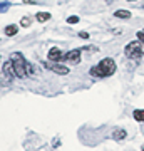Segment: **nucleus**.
I'll return each instance as SVG.
<instances>
[{
    "label": "nucleus",
    "instance_id": "obj_16",
    "mask_svg": "<svg viewBox=\"0 0 144 151\" xmlns=\"http://www.w3.org/2000/svg\"><path fill=\"white\" fill-rule=\"evenodd\" d=\"M79 37H82V39H89V34H87V32H79Z\"/></svg>",
    "mask_w": 144,
    "mask_h": 151
},
{
    "label": "nucleus",
    "instance_id": "obj_10",
    "mask_svg": "<svg viewBox=\"0 0 144 151\" xmlns=\"http://www.w3.org/2000/svg\"><path fill=\"white\" fill-rule=\"evenodd\" d=\"M114 17L116 19H129L131 17V12L129 10H116L114 12Z\"/></svg>",
    "mask_w": 144,
    "mask_h": 151
},
{
    "label": "nucleus",
    "instance_id": "obj_5",
    "mask_svg": "<svg viewBox=\"0 0 144 151\" xmlns=\"http://www.w3.org/2000/svg\"><path fill=\"white\" fill-rule=\"evenodd\" d=\"M80 54H82V49H72V50H69V52L64 54V60L67 64L77 65L80 62Z\"/></svg>",
    "mask_w": 144,
    "mask_h": 151
},
{
    "label": "nucleus",
    "instance_id": "obj_11",
    "mask_svg": "<svg viewBox=\"0 0 144 151\" xmlns=\"http://www.w3.org/2000/svg\"><path fill=\"white\" fill-rule=\"evenodd\" d=\"M133 116H134V119H136V121L143 123V121H144V109H136V111L133 113Z\"/></svg>",
    "mask_w": 144,
    "mask_h": 151
},
{
    "label": "nucleus",
    "instance_id": "obj_7",
    "mask_svg": "<svg viewBox=\"0 0 144 151\" xmlns=\"http://www.w3.org/2000/svg\"><path fill=\"white\" fill-rule=\"evenodd\" d=\"M126 136H128V133H126V129H121V128H116V129L112 131V139H114V141H123V139H126Z\"/></svg>",
    "mask_w": 144,
    "mask_h": 151
},
{
    "label": "nucleus",
    "instance_id": "obj_4",
    "mask_svg": "<svg viewBox=\"0 0 144 151\" xmlns=\"http://www.w3.org/2000/svg\"><path fill=\"white\" fill-rule=\"evenodd\" d=\"M44 67L49 70H52L55 74L59 76H67L69 74V67L67 65H62L60 62H52V60H47V62H44Z\"/></svg>",
    "mask_w": 144,
    "mask_h": 151
},
{
    "label": "nucleus",
    "instance_id": "obj_2",
    "mask_svg": "<svg viewBox=\"0 0 144 151\" xmlns=\"http://www.w3.org/2000/svg\"><path fill=\"white\" fill-rule=\"evenodd\" d=\"M10 60H12V65H14L15 77H19V79H25V77H29L27 69H29V65L30 64L24 59V55H22L20 52H14V54L10 55Z\"/></svg>",
    "mask_w": 144,
    "mask_h": 151
},
{
    "label": "nucleus",
    "instance_id": "obj_13",
    "mask_svg": "<svg viewBox=\"0 0 144 151\" xmlns=\"http://www.w3.org/2000/svg\"><path fill=\"white\" fill-rule=\"evenodd\" d=\"M9 7H10V2H2V4H0V14H2V12H7Z\"/></svg>",
    "mask_w": 144,
    "mask_h": 151
},
{
    "label": "nucleus",
    "instance_id": "obj_9",
    "mask_svg": "<svg viewBox=\"0 0 144 151\" xmlns=\"http://www.w3.org/2000/svg\"><path fill=\"white\" fill-rule=\"evenodd\" d=\"M35 19H37L39 22H47V20H50V14H49V12H37Z\"/></svg>",
    "mask_w": 144,
    "mask_h": 151
},
{
    "label": "nucleus",
    "instance_id": "obj_19",
    "mask_svg": "<svg viewBox=\"0 0 144 151\" xmlns=\"http://www.w3.org/2000/svg\"><path fill=\"white\" fill-rule=\"evenodd\" d=\"M143 151H144V146H143Z\"/></svg>",
    "mask_w": 144,
    "mask_h": 151
},
{
    "label": "nucleus",
    "instance_id": "obj_8",
    "mask_svg": "<svg viewBox=\"0 0 144 151\" xmlns=\"http://www.w3.org/2000/svg\"><path fill=\"white\" fill-rule=\"evenodd\" d=\"M4 32H5V35L12 37V35H15V34L19 32V25H15V24H10V25H7V27L4 29Z\"/></svg>",
    "mask_w": 144,
    "mask_h": 151
},
{
    "label": "nucleus",
    "instance_id": "obj_6",
    "mask_svg": "<svg viewBox=\"0 0 144 151\" xmlns=\"http://www.w3.org/2000/svg\"><path fill=\"white\" fill-rule=\"evenodd\" d=\"M62 59H64V52H62L59 47H52L50 50H49L47 60H52V62H60Z\"/></svg>",
    "mask_w": 144,
    "mask_h": 151
},
{
    "label": "nucleus",
    "instance_id": "obj_12",
    "mask_svg": "<svg viewBox=\"0 0 144 151\" xmlns=\"http://www.w3.org/2000/svg\"><path fill=\"white\" fill-rule=\"evenodd\" d=\"M30 24H32V19H30V17H24V19H22V22H20L22 27H29Z\"/></svg>",
    "mask_w": 144,
    "mask_h": 151
},
{
    "label": "nucleus",
    "instance_id": "obj_3",
    "mask_svg": "<svg viewBox=\"0 0 144 151\" xmlns=\"http://www.w3.org/2000/svg\"><path fill=\"white\" fill-rule=\"evenodd\" d=\"M144 54V44L141 40H133V42H129L124 49V55L128 57V59H141Z\"/></svg>",
    "mask_w": 144,
    "mask_h": 151
},
{
    "label": "nucleus",
    "instance_id": "obj_17",
    "mask_svg": "<svg viewBox=\"0 0 144 151\" xmlns=\"http://www.w3.org/2000/svg\"><path fill=\"white\" fill-rule=\"evenodd\" d=\"M24 2H25V4H34L35 0H24Z\"/></svg>",
    "mask_w": 144,
    "mask_h": 151
},
{
    "label": "nucleus",
    "instance_id": "obj_18",
    "mask_svg": "<svg viewBox=\"0 0 144 151\" xmlns=\"http://www.w3.org/2000/svg\"><path fill=\"white\" fill-rule=\"evenodd\" d=\"M128 2H136V0H128Z\"/></svg>",
    "mask_w": 144,
    "mask_h": 151
},
{
    "label": "nucleus",
    "instance_id": "obj_15",
    "mask_svg": "<svg viewBox=\"0 0 144 151\" xmlns=\"http://www.w3.org/2000/svg\"><path fill=\"white\" fill-rule=\"evenodd\" d=\"M136 35H138V40H141V42L144 44V29H143V30H139Z\"/></svg>",
    "mask_w": 144,
    "mask_h": 151
},
{
    "label": "nucleus",
    "instance_id": "obj_14",
    "mask_svg": "<svg viewBox=\"0 0 144 151\" xmlns=\"http://www.w3.org/2000/svg\"><path fill=\"white\" fill-rule=\"evenodd\" d=\"M67 22H69L70 25H74V24H77V22H79V17H77V15H70L69 19H67Z\"/></svg>",
    "mask_w": 144,
    "mask_h": 151
},
{
    "label": "nucleus",
    "instance_id": "obj_1",
    "mask_svg": "<svg viewBox=\"0 0 144 151\" xmlns=\"http://www.w3.org/2000/svg\"><path fill=\"white\" fill-rule=\"evenodd\" d=\"M116 72V62L114 59L111 57H106V59H102L101 62L97 65H94L91 69V76L94 77H109Z\"/></svg>",
    "mask_w": 144,
    "mask_h": 151
}]
</instances>
